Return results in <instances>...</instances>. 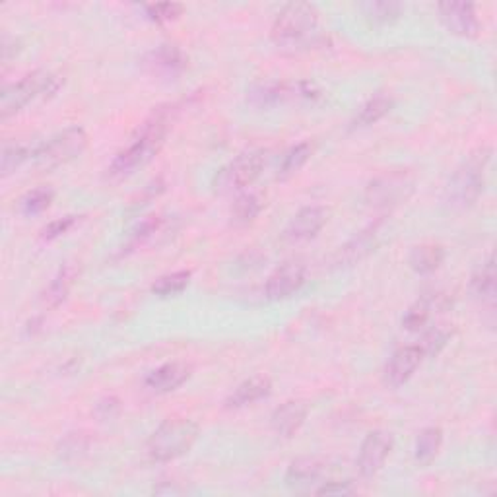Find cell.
<instances>
[{"instance_id": "19", "label": "cell", "mask_w": 497, "mask_h": 497, "mask_svg": "<svg viewBox=\"0 0 497 497\" xmlns=\"http://www.w3.org/2000/svg\"><path fill=\"white\" fill-rule=\"evenodd\" d=\"M377 243H379V228L373 226L362 231V234L356 236L352 241H348L344 247L338 249L334 264L336 267H352V264L365 259L369 253L375 251Z\"/></svg>"}, {"instance_id": "36", "label": "cell", "mask_w": 497, "mask_h": 497, "mask_svg": "<svg viewBox=\"0 0 497 497\" xmlns=\"http://www.w3.org/2000/svg\"><path fill=\"white\" fill-rule=\"evenodd\" d=\"M74 224H76V216H65V218L52 220L44 229H41V239L51 241V239H57L60 236H65Z\"/></svg>"}, {"instance_id": "15", "label": "cell", "mask_w": 497, "mask_h": 497, "mask_svg": "<svg viewBox=\"0 0 497 497\" xmlns=\"http://www.w3.org/2000/svg\"><path fill=\"white\" fill-rule=\"evenodd\" d=\"M190 372H193V369L183 362H169L148 373L144 385L150 389L152 393H157V395L173 393V390H177L179 387L187 383Z\"/></svg>"}, {"instance_id": "29", "label": "cell", "mask_w": 497, "mask_h": 497, "mask_svg": "<svg viewBox=\"0 0 497 497\" xmlns=\"http://www.w3.org/2000/svg\"><path fill=\"white\" fill-rule=\"evenodd\" d=\"M36 150L37 148H29L26 144H4L3 146V164H0L3 177L12 175L20 165L28 162L29 157L36 156Z\"/></svg>"}, {"instance_id": "10", "label": "cell", "mask_w": 497, "mask_h": 497, "mask_svg": "<svg viewBox=\"0 0 497 497\" xmlns=\"http://www.w3.org/2000/svg\"><path fill=\"white\" fill-rule=\"evenodd\" d=\"M393 451V436L383 429L369 431L357 454V470L364 478H373V476L383 469L385 461Z\"/></svg>"}, {"instance_id": "17", "label": "cell", "mask_w": 497, "mask_h": 497, "mask_svg": "<svg viewBox=\"0 0 497 497\" xmlns=\"http://www.w3.org/2000/svg\"><path fill=\"white\" fill-rule=\"evenodd\" d=\"M144 65L154 74L177 76V74H181L187 68L188 59L185 52L175 45H160L157 49L148 52L144 59Z\"/></svg>"}, {"instance_id": "35", "label": "cell", "mask_w": 497, "mask_h": 497, "mask_svg": "<svg viewBox=\"0 0 497 497\" xmlns=\"http://www.w3.org/2000/svg\"><path fill=\"white\" fill-rule=\"evenodd\" d=\"M162 218H148L144 221H140L139 226H136L132 231H131V245H139V243L146 241L148 237H152L157 229L162 228Z\"/></svg>"}, {"instance_id": "13", "label": "cell", "mask_w": 497, "mask_h": 497, "mask_svg": "<svg viewBox=\"0 0 497 497\" xmlns=\"http://www.w3.org/2000/svg\"><path fill=\"white\" fill-rule=\"evenodd\" d=\"M329 221V210L323 206H305L288 221L284 237L292 243L313 239Z\"/></svg>"}, {"instance_id": "32", "label": "cell", "mask_w": 497, "mask_h": 497, "mask_svg": "<svg viewBox=\"0 0 497 497\" xmlns=\"http://www.w3.org/2000/svg\"><path fill=\"white\" fill-rule=\"evenodd\" d=\"M431 308H429V303L426 298H421L420 301H416L412 308L405 313L403 317V326L406 331H412V333H416V331H424V326L429 323L431 319Z\"/></svg>"}, {"instance_id": "8", "label": "cell", "mask_w": 497, "mask_h": 497, "mask_svg": "<svg viewBox=\"0 0 497 497\" xmlns=\"http://www.w3.org/2000/svg\"><path fill=\"white\" fill-rule=\"evenodd\" d=\"M264 169V152L253 150L239 154L236 160L228 162L212 179V188L218 195H231L253 185Z\"/></svg>"}, {"instance_id": "34", "label": "cell", "mask_w": 497, "mask_h": 497, "mask_svg": "<svg viewBox=\"0 0 497 497\" xmlns=\"http://www.w3.org/2000/svg\"><path fill=\"white\" fill-rule=\"evenodd\" d=\"M183 10H185L183 4H177V3H157V4L146 6V14L152 20V22L167 24L181 16Z\"/></svg>"}, {"instance_id": "1", "label": "cell", "mask_w": 497, "mask_h": 497, "mask_svg": "<svg viewBox=\"0 0 497 497\" xmlns=\"http://www.w3.org/2000/svg\"><path fill=\"white\" fill-rule=\"evenodd\" d=\"M173 111L157 109L150 119H146L140 129L132 136V142L124 148L123 152L115 156L109 165L111 177H126L132 175L136 169L150 164L154 157L160 154L165 144L169 131H172Z\"/></svg>"}, {"instance_id": "12", "label": "cell", "mask_w": 497, "mask_h": 497, "mask_svg": "<svg viewBox=\"0 0 497 497\" xmlns=\"http://www.w3.org/2000/svg\"><path fill=\"white\" fill-rule=\"evenodd\" d=\"M305 282H308V270L301 262H288L277 269L264 285V295L270 301L288 300L293 293H298Z\"/></svg>"}, {"instance_id": "11", "label": "cell", "mask_w": 497, "mask_h": 497, "mask_svg": "<svg viewBox=\"0 0 497 497\" xmlns=\"http://www.w3.org/2000/svg\"><path fill=\"white\" fill-rule=\"evenodd\" d=\"M443 26L453 36L474 39L480 34V18L472 3H441L437 6Z\"/></svg>"}, {"instance_id": "6", "label": "cell", "mask_w": 497, "mask_h": 497, "mask_svg": "<svg viewBox=\"0 0 497 497\" xmlns=\"http://www.w3.org/2000/svg\"><path fill=\"white\" fill-rule=\"evenodd\" d=\"M249 103L259 109L278 108L285 103H317L321 100V90L313 82H262L251 86L247 92Z\"/></svg>"}, {"instance_id": "14", "label": "cell", "mask_w": 497, "mask_h": 497, "mask_svg": "<svg viewBox=\"0 0 497 497\" xmlns=\"http://www.w3.org/2000/svg\"><path fill=\"white\" fill-rule=\"evenodd\" d=\"M421 359H424V352L420 350L418 344L400 348V350H397L393 357L389 359V364L385 365V372H383L385 383L389 387L405 385L406 381L416 373Z\"/></svg>"}, {"instance_id": "24", "label": "cell", "mask_w": 497, "mask_h": 497, "mask_svg": "<svg viewBox=\"0 0 497 497\" xmlns=\"http://www.w3.org/2000/svg\"><path fill=\"white\" fill-rule=\"evenodd\" d=\"M441 445H443L441 428L421 429L414 447V457L420 467H429V464L437 459Z\"/></svg>"}, {"instance_id": "18", "label": "cell", "mask_w": 497, "mask_h": 497, "mask_svg": "<svg viewBox=\"0 0 497 497\" xmlns=\"http://www.w3.org/2000/svg\"><path fill=\"white\" fill-rule=\"evenodd\" d=\"M272 393V381L269 377H251L243 381L239 387H236L234 393L226 398V408L228 410H239L259 403V400L267 398Z\"/></svg>"}, {"instance_id": "23", "label": "cell", "mask_w": 497, "mask_h": 497, "mask_svg": "<svg viewBox=\"0 0 497 497\" xmlns=\"http://www.w3.org/2000/svg\"><path fill=\"white\" fill-rule=\"evenodd\" d=\"M365 20L373 26L393 24L403 14V4L395 0H372V3L359 4Z\"/></svg>"}, {"instance_id": "28", "label": "cell", "mask_w": 497, "mask_h": 497, "mask_svg": "<svg viewBox=\"0 0 497 497\" xmlns=\"http://www.w3.org/2000/svg\"><path fill=\"white\" fill-rule=\"evenodd\" d=\"M188 282H190V272L187 270L165 274V277H160L152 284V293L157 295V298H172V295H179L181 292H185Z\"/></svg>"}, {"instance_id": "3", "label": "cell", "mask_w": 497, "mask_h": 497, "mask_svg": "<svg viewBox=\"0 0 497 497\" xmlns=\"http://www.w3.org/2000/svg\"><path fill=\"white\" fill-rule=\"evenodd\" d=\"M198 426L187 418H169L146 441V454L154 462H169L183 457L198 439Z\"/></svg>"}, {"instance_id": "7", "label": "cell", "mask_w": 497, "mask_h": 497, "mask_svg": "<svg viewBox=\"0 0 497 497\" xmlns=\"http://www.w3.org/2000/svg\"><path fill=\"white\" fill-rule=\"evenodd\" d=\"M88 134L82 126H70L62 132L55 134L45 144L37 146L34 162L39 169H55L65 165L86 150Z\"/></svg>"}, {"instance_id": "22", "label": "cell", "mask_w": 497, "mask_h": 497, "mask_svg": "<svg viewBox=\"0 0 497 497\" xmlns=\"http://www.w3.org/2000/svg\"><path fill=\"white\" fill-rule=\"evenodd\" d=\"M443 261H445V249L441 245H433V243L418 245L410 253V267L418 274H433L441 267Z\"/></svg>"}, {"instance_id": "27", "label": "cell", "mask_w": 497, "mask_h": 497, "mask_svg": "<svg viewBox=\"0 0 497 497\" xmlns=\"http://www.w3.org/2000/svg\"><path fill=\"white\" fill-rule=\"evenodd\" d=\"M311 154H313V146L309 142L295 144L293 148H290V150L284 154L282 162L278 165V175L277 177L280 179V181H285V179L293 177L305 164L309 162Z\"/></svg>"}, {"instance_id": "16", "label": "cell", "mask_w": 497, "mask_h": 497, "mask_svg": "<svg viewBox=\"0 0 497 497\" xmlns=\"http://www.w3.org/2000/svg\"><path fill=\"white\" fill-rule=\"evenodd\" d=\"M308 405L301 403V400H288L280 408L274 410L272 414V429L280 437H293L295 433L301 429V426L308 420Z\"/></svg>"}, {"instance_id": "5", "label": "cell", "mask_w": 497, "mask_h": 497, "mask_svg": "<svg viewBox=\"0 0 497 497\" xmlns=\"http://www.w3.org/2000/svg\"><path fill=\"white\" fill-rule=\"evenodd\" d=\"M59 88L60 78L49 70H36L26 74L22 80L4 86L3 98H0V117H12L18 111H22L28 103L37 98H47V95L57 93Z\"/></svg>"}, {"instance_id": "4", "label": "cell", "mask_w": 497, "mask_h": 497, "mask_svg": "<svg viewBox=\"0 0 497 497\" xmlns=\"http://www.w3.org/2000/svg\"><path fill=\"white\" fill-rule=\"evenodd\" d=\"M492 160V148H478L464 157L447 185V200L451 206L469 208L484 193L485 169Z\"/></svg>"}, {"instance_id": "30", "label": "cell", "mask_w": 497, "mask_h": 497, "mask_svg": "<svg viewBox=\"0 0 497 497\" xmlns=\"http://www.w3.org/2000/svg\"><path fill=\"white\" fill-rule=\"evenodd\" d=\"M52 198H55V193L47 187H39L29 190V193L20 200V212L24 216H36L45 212V210L51 206Z\"/></svg>"}, {"instance_id": "25", "label": "cell", "mask_w": 497, "mask_h": 497, "mask_svg": "<svg viewBox=\"0 0 497 497\" xmlns=\"http://www.w3.org/2000/svg\"><path fill=\"white\" fill-rule=\"evenodd\" d=\"M393 98H389V95H375V98L372 100H367L364 105H362V109H359V113L356 115V119H354V126L356 129H364V126H372L375 123H379L383 117H387V115L390 113V109H393Z\"/></svg>"}, {"instance_id": "2", "label": "cell", "mask_w": 497, "mask_h": 497, "mask_svg": "<svg viewBox=\"0 0 497 497\" xmlns=\"http://www.w3.org/2000/svg\"><path fill=\"white\" fill-rule=\"evenodd\" d=\"M270 37L282 51L298 52L319 44V12L313 4H285L272 24Z\"/></svg>"}, {"instance_id": "20", "label": "cell", "mask_w": 497, "mask_h": 497, "mask_svg": "<svg viewBox=\"0 0 497 497\" xmlns=\"http://www.w3.org/2000/svg\"><path fill=\"white\" fill-rule=\"evenodd\" d=\"M325 474V464L319 459L303 457L293 461L285 472V484L292 490H309L311 485L319 484Z\"/></svg>"}, {"instance_id": "37", "label": "cell", "mask_w": 497, "mask_h": 497, "mask_svg": "<svg viewBox=\"0 0 497 497\" xmlns=\"http://www.w3.org/2000/svg\"><path fill=\"white\" fill-rule=\"evenodd\" d=\"M315 493L319 495H348V493H354V488L350 482H325L321 488H317Z\"/></svg>"}, {"instance_id": "38", "label": "cell", "mask_w": 497, "mask_h": 497, "mask_svg": "<svg viewBox=\"0 0 497 497\" xmlns=\"http://www.w3.org/2000/svg\"><path fill=\"white\" fill-rule=\"evenodd\" d=\"M18 45L20 44L16 39H12L8 34H4V37H3V60L4 62H8L14 55H18V51H20Z\"/></svg>"}, {"instance_id": "31", "label": "cell", "mask_w": 497, "mask_h": 497, "mask_svg": "<svg viewBox=\"0 0 497 497\" xmlns=\"http://www.w3.org/2000/svg\"><path fill=\"white\" fill-rule=\"evenodd\" d=\"M70 284H72L70 269L60 270L59 277L51 282L47 292L44 293V303L47 308H57V305H60L67 300V295L70 292Z\"/></svg>"}, {"instance_id": "9", "label": "cell", "mask_w": 497, "mask_h": 497, "mask_svg": "<svg viewBox=\"0 0 497 497\" xmlns=\"http://www.w3.org/2000/svg\"><path fill=\"white\" fill-rule=\"evenodd\" d=\"M414 179L408 172H387L365 188V203L372 208H393L412 195Z\"/></svg>"}, {"instance_id": "26", "label": "cell", "mask_w": 497, "mask_h": 497, "mask_svg": "<svg viewBox=\"0 0 497 497\" xmlns=\"http://www.w3.org/2000/svg\"><path fill=\"white\" fill-rule=\"evenodd\" d=\"M264 198L257 193L241 195L234 206H231V221L237 226H247L251 221H255L264 210Z\"/></svg>"}, {"instance_id": "39", "label": "cell", "mask_w": 497, "mask_h": 497, "mask_svg": "<svg viewBox=\"0 0 497 497\" xmlns=\"http://www.w3.org/2000/svg\"><path fill=\"white\" fill-rule=\"evenodd\" d=\"M62 449H65V454H78V451H84L86 449V445H80V441L76 436H70L65 443H62Z\"/></svg>"}, {"instance_id": "21", "label": "cell", "mask_w": 497, "mask_h": 497, "mask_svg": "<svg viewBox=\"0 0 497 497\" xmlns=\"http://www.w3.org/2000/svg\"><path fill=\"white\" fill-rule=\"evenodd\" d=\"M470 292L476 300H480L482 303L493 305L495 301V264L493 257L490 255L488 261L482 262L470 278Z\"/></svg>"}, {"instance_id": "33", "label": "cell", "mask_w": 497, "mask_h": 497, "mask_svg": "<svg viewBox=\"0 0 497 497\" xmlns=\"http://www.w3.org/2000/svg\"><path fill=\"white\" fill-rule=\"evenodd\" d=\"M451 334L453 333L447 329V326H433V329H429L418 344L420 350L424 352V357L439 354L451 341Z\"/></svg>"}]
</instances>
